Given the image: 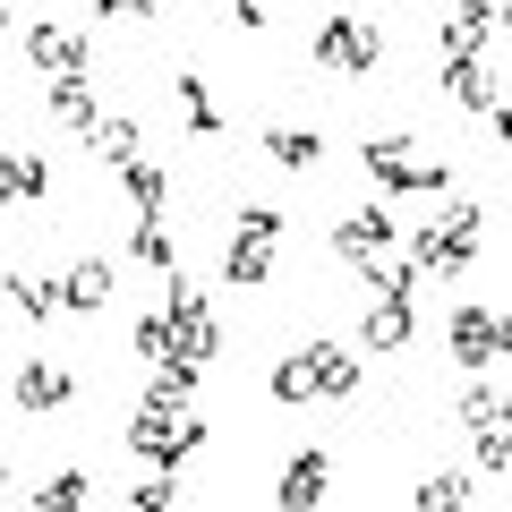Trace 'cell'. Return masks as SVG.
Masks as SVG:
<instances>
[{
  "mask_svg": "<svg viewBox=\"0 0 512 512\" xmlns=\"http://www.w3.org/2000/svg\"><path fill=\"white\" fill-rule=\"evenodd\" d=\"M128 453L146 461V470H171V478H180L188 461L205 453V410H188L180 393L146 384V402H137V419H128Z\"/></svg>",
  "mask_w": 512,
  "mask_h": 512,
  "instance_id": "obj_1",
  "label": "cell"
},
{
  "mask_svg": "<svg viewBox=\"0 0 512 512\" xmlns=\"http://www.w3.org/2000/svg\"><path fill=\"white\" fill-rule=\"evenodd\" d=\"M265 393H274L282 410H299V402H350V393H359V350H342V342H299V350H282V359H274Z\"/></svg>",
  "mask_w": 512,
  "mask_h": 512,
  "instance_id": "obj_2",
  "label": "cell"
},
{
  "mask_svg": "<svg viewBox=\"0 0 512 512\" xmlns=\"http://www.w3.org/2000/svg\"><path fill=\"white\" fill-rule=\"evenodd\" d=\"M282 205L265 197H239V222H231V248H222V282L231 291H256V282H274V248H282Z\"/></svg>",
  "mask_w": 512,
  "mask_h": 512,
  "instance_id": "obj_3",
  "label": "cell"
},
{
  "mask_svg": "<svg viewBox=\"0 0 512 512\" xmlns=\"http://www.w3.org/2000/svg\"><path fill=\"white\" fill-rule=\"evenodd\" d=\"M359 163H367V180H376L384 197H444V188H453V163H419L402 128L367 137V146H359Z\"/></svg>",
  "mask_w": 512,
  "mask_h": 512,
  "instance_id": "obj_4",
  "label": "cell"
},
{
  "mask_svg": "<svg viewBox=\"0 0 512 512\" xmlns=\"http://www.w3.org/2000/svg\"><path fill=\"white\" fill-rule=\"evenodd\" d=\"M478 239H487V214H478V205H444V214L410 239V265H419V274H470Z\"/></svg>",
  "mask_w": 512,
  "mask_h": 512,
  "instance_id": "obj_5",
  "label": "cell"
},
{
  "mask_svg": "<svg viewBox=\"0 0 512 512\" xmlns=\"http://www.w3.org/2000/svg\"><path fill=\"white\" fill-rule=\"evenodd\" d=\"M308 52H316V69H333V77H367V69L384 60V35L359 18V9H333V18L316 26Z\"/></svg>",
  "mask_w": 512,
  "mask_h": 512,
  "instance_id": "obj_6",
  "label": "cell"
},
{
  "mask_svg": "<svg viewBox=\"0 0 512 512\" xmlns=\"http://www.w3.org/2000/svg\"><path fill=\"white\" fill-rule=\"evenodd\" d=\"M444 350H453L461 367L512 359V316L504 308H453V316H444Z\"/></svg>",
  "mask_w": 512,
  "mask_h": 512,
  "instance_id": "obj_7",
  "label": "cell"
},
{
  "mask_svg": "<svg viewBox=\"0 0 512 512\" xmlns=\"http://www.w3.org/2000/svg\"><path fill=\"white\" fill-rule=\"evenodd\" d=\"M163 282H171V308H163V316H171V350H180L188 367H214V350H222V316L205 308V299L188 291L180 274H163Z\"/></svg>",
  "mask_w": 512,
  "mask_h": 512,
  "instance_id": "obj_8",
  "label": "cell"
},
{
  "mask_svg": "<svg viewBox=\"0 0 512 512\" xmlns=\"http://www.w3.org/2000/svg\"><path fill=\"white\" fill-rule=\"evenodd\" d=\"M393 214H384V205H350L342 222H333V256H342L350 274H367V265H384V256H393Z\"/></svg>",
  "mask_w": 512,
  "mask_h": 512,
  "instance_id": "obj_9",
  "label": "cell"
},
{
  "mask_svg": "<svg viewBox=\"0 0 512 512\" xmlns=\"http://www.w3.org/2000/svg\"><path fill=\"white\" fill-rule=\"evenodd\" d=\"M410 333H419V299H402V291H367V316H359V342H367V350H402Z\"/></svg>",
  "mask_w": 512,
  "mask_h": 512,
  "instance_id": "obj_10",
  "label": "cell"
},
{
  "mask_svg": "<svg viewBox=\"0 0 512 512\" xmlns=\"http://www.w3.org/2000/svg\"><path fill=\"white\" fill-rule=\"evenodd\" d=\"M325 487H333V461L308 444V453H291V461H282V487H274V504H282V512H316V504H325Z\"/></svg>",
  "mask_w": 512,
  "mask_h": 512,
  "instance_id": "obj_11",
  "label": "cell"
},
{
  "mask_svg": "<svg viewBox=\"0 0 512 512\" xmlns=\"http://www.w3.org/2000/svg\"><path fill=\"white\" fill-rule=\"evenodd\" d=\"M69 402H77V376L60 359H26L18 367V410L26 419H35V410H69Z\"/></svg>",
  "mask_w": 512,
  "mask_h": 512,
  "instance_id": "obj_12",
  "label": "cell"
},
{
  "mask_svg": "<svg viewBox=\"0 0 512 512\" xmlns=\"http://www.w3.org/2000/svg\"><path fill=\"white\" fill-rule=\"evenodd\" d=\"M26 60H35V69H52V77H69V69H94L86 60V35H77V26H26Z\"/></svg>",
  "mask_w": 512,
  "mask_h": 512,
  "instance_id": "obj_13",
  "label": "cell"
},
{
  "mask_svg": "<svg viewBox=\"0 0 512 512\" xmlns=\"http://www.w3.org/2000/svg\"><path fill=\"white\" fill-rule=\"evenodd\" d=\"M444 103H461V111H495V69H487V52L444 60Z\"/></svg>",
  "mask_w": 512,
  "mask_h": 512,
  "instance_id": "obj_14",
  "label": "cell"
},
{
  "mask_svg": "<svg viewBox=\"0 0 512 512\" xmlns=\"http://www.w3.org/2000/svg\"><path fill=\"white\" fill-rule=\"evenodd\" d=\"M111 291H120V274H111L103 256H86V265H69V274H60V308H69V316H94Z\"/></svg>",
  "mask_w": 512,
  "mask_h": 512,
  "instance_id": "obj_15",
  "label": "cell"
},
{
  "mask_svg": "<svg viewBox=\"0 0 512 512\" xmlns=\"http://www.w3.org/2000/svg\"><path fill=\"white\" fill-rule=\"evenodd\" d=\"M43 103H52V120H60V128H77V137H86V128L103 120V103H94V77H86V69L52 77V94H43Z\"/></svg>",
  "mask_w": 512,
  "mask_h": 512,
  "instance_id": "obj_16",
  "label": "cell"
},
{
  "mask_svg": "<svg viewBox=\"0 0 512 512\" xmlns=\"http://www.w3.org/2000/svg\"><path fill=\"white\" fill-rule=\"evenodd\" d=\"M137 137H146V128L128 120V111H103V120L86 128V154H94V163H111V171H120V163H137Z\"/></svg>",
  "mask_w": 512,
  "mask_h": 512,
  "instance_id": "obj_17",
  "label": "cell"
},
{
  "mask_svg": "<svg viewBox=\"0 0 512 512\" xmlns=\"http://www.w3.org/2000/svg\"><path fill=\"white\" fill-rule=\"evenodd\" d=\"M487 35H495L487 0H453V9H444V60H461V52H487Z\"/></svg>",
  "mask_w": 512,
  "mask_h": 512,
  "instance_id": "obj_18",
  "label": "cell"
},
{
  "mask_svg": "<svg viewBox=\"0 0 512 512\" xmlns=\"http://www.w3.org/2000/svg\"><path fill=\"white\" fill-rule=\"evenodd\" d=\"M265 154H274L282 171H316V163H325V137L299 128V120H282V128H265Z\"/></svg>",
  "mask_w": 512,
  "mask_h": 512,
  "instance_id": "obj_19",
  "label": "cell"
},
{
  "mask_svg": "<svg viewBox=\"0 0 512 512\" xmlns=\"http://www.w3.org/2000/svg\"><path fill=\"white\" fill-rule=\"evenodd\" d=\"M120 188H128V205H137V214H171V171L146 163V154H137V163H120Z\"/></svg>",
  "mask_w": 512,
  "mask_h": 512,
  "instance_id": "obj_20",
  "label": "cell"
},
{
  "mask_svg": "<svg viewBox=\"0 0 512 512\" xmlns=\"http://www.w3.org/2000/svg\"><path fill=\"white\" fill-rule=\"evenodd\" d=\"M128 256H137L146 274H180V248H171L163 214H137V231H128Z\"/></svg>",
  "mask_w": 512,
  "mask_h": 512,
  "instance_id": "obj_21",
  "label": "cell"
},
{
  "mask_svg": "<svg viewBox=\"0 0 512 512\" xmlns=\"http://www.w3.org/2000/svg\"><path fill=\"white\" fill-rule=\"evenodd\" d=\"M171 94H180V111H188V137H222V111H214V94H205L197 69H171Z\"/></svg>",
  "mask_w": 512,
  "mask_h": 512,
  "instance_id": "obj_22",
  "label": "cell"
},
{
  "mask_svg": "<svg viewBox=\"0 0 512 512\" xmlns=\"http://www.w3.org/2000/svg\"><path fill=\"white\" fill-rule=\"evenodd\" d=\"M35 512H94V478L86 470H52L35 487Z\"/></svg>",
  "mask_w": 512,
  "mask_h": 512,
  "instance_id": "obj_23",
  "label": "cell"
},
{
  "mask_svg": "<svg viewBox=\"0 0 512 512\" xmlns=\"http://www.w3.org/2000/svg\"><path fill=\"white\" fill-rule=\"evenodd\" d=\"M453 419L470 427V436H478V427H504L512 419V393H504V384H470V393L453 402Z\"/></svg>",
  "mask_w": 512,
  "mask_h": 512,
  "instance_id": "obj_24",
  "label": "cell"
},
{
  "mask_svg": "<svg viewBox=\"0 0 512 512\" xmlns=\"http://www.w3.org/2000/svg\"><path fill=\"white\" fill-rule=\"evenodd\" d=\"M461 504H470V478H453V470H427L410 487V512H461Z\"/></svg>",
  "mask_w": 512,
  "mask_h": 512,
  "instance_id": "obj_25",
  "label": "cell"
},
{
  "mask_svg": "<svg viewBox=\"0 0 512 512\" xmlns=\"http://www.w3.org/2000/svg\"><path fill=\"white\" fill-rule=\"evenodd\" d=\"M9 308L43 325V316H60V282L52 274H9Z\"/></svg>",
  "mask_w": 512,
  "mask_h": 512,
  "instance_id": "obj_26",
  "label": "cell"
},
{
  "mask_svg": "<svg viewBox=\"0 0 512 512\" xmlns=\"http://www.w3.org/2000/svg\"><path fill=\"white\" fill-rule=\"evenodd\" d=\"M171 504H180V478H171V470H146L137 487H128L120 512H171Z\"/></svg>",
  "mask_w": 512,
  "mask_h": 512,
  "instance_id": "obj_27",
  "label": "cell"
},
{
  "mask_svg": "<svg viewBox=\"0 0 512 512\" xmlns=\"http://www.w3.org/2000/svg\"><path fill=\"white\" fill-rule=\"evenodd\" d=\"M128 342H137V359H146V367H171V359H180V350H171V316H137Z\"/></svg>",
  "mask_w": 512,
  "mask_h": 512,
  "instance_id": "obj_28",
  "label": "cell"
},
{
  "mask_svg": "<svg viewBox=\"0 0 512 512\" xmlns=\"http://www.w3.org/2000/svg\"><path fill=\"white\" fill-rule=\"evenodd\" d=\"M478 470H487V478H512V419H504V427H478Z\"/></svg>",
  "mask_w": 512,
  "mask_h": 512,
  "instance_id": "obj_29",
  "label": "cell"
},
{
  "mask_svg": "<svg viewBox=\"0 0 512 512\" xmlns=\"http://www.w3.org/2000/svg\"><path fill=\"white\" fill-rule=\"evenodd\" d=\"M52 197V163L43 154H18V205H43Z\"/></svg>",
  "mask_w": 512,
  "mask_h": 512,
  "instance_id": "obj_30",
  "label": "cell"
},
{
  "mask_svg": "<svg viewBox=\"0 0 512 512\" xmlns=\"http://www.w3.org/2000/svg\"><path fill=\"white\" fill-rule=\"evenodd\" d=\"M154 9H163V0H94V18H103V26H120V18H154Z\"/></svg>",
  "mask_w": 512,
  "mask_h": 512,
  "instance_id": "obj_31",
  "label": "cell"
},
{
  "mask_svg": "<svg viewBox=\"0 0 512 512\" xmlns=\"http://www.w3.org/2000/svg\"><path fill=\"white\" fill-rule=\"evenodd\" d=\"M487 128H495V137H504V146H512V94H495V111H487Z\"/></svg>",
  "mask_w": 512,
  "mask_h": 512,
  "instance_id": "obj_32",
  "label": "cell"
},
{
  "mask_svg": "<svg viewBox=\"0 0 512 512\" xmlns=\"http://www.w3.org/2000/svg\"><path fill=\"white\" fill-rule=\"evenodd\" d=\"M0 205H18V154H0Z\"/></svg>",
  "mask_w": 512,
  "mask_h": 512,
  "instance_id": "obj_33",
  "label": "cell"
},
{
  "mask_svg": "<svg viewBox=\"0 0 512 512\" xmlns=\"http://www.w3.org/2000/svg\"><path fill=\"white\" fill-rule=\"evenodd\" d=\"M231 18L239 26H265V0H231Z\"/></svg>",
  "mask_w": 512,
  "mask_h": 512,
  "instance_id": "obj_34",
  "label": "cell"
},
{
  "mask_svg": "<svg viewBox=\"0 0 512 512\" xmlns=\"http://www.w3.org/2000/svg\"><path fill=\"white\" fill-rule=\"evenodd\" d=\"M487 18H495V26H512V0H487Z\"/></svg>",
  "mask_w": 512,
  "mask_h": 512,
  "instance_id": "obj_35",
  "label": "cell"
},
{
  "mask_svg": "<svg viewBox=\"0 0 512 512\" xmlns=\"http://www.w3.org/2000/svg\"><path fill=\"white\" fill-rule=\"evenodd\" d=\"M0 35H9V0H0Z\"/></svg>",
  "mask_w": 512,
  "mask_h": 512,
  "instance_id": "obj_36",
  "label": "cell"
},
{
  "mask_svg": "<svg viewBox=\"0 0 512 512\" xmlns=\"http://www.w3.org/2000/svg\"><path fill=\"white\" fill-rule=\"evenodd\" d=\"M0 487H9V453H0Z\"/></svg>",
  "mask_w": 512,
  "mask_h": 512,
  "instance_id": "obj_37",
  "label": "cell"
}]
</instances>
